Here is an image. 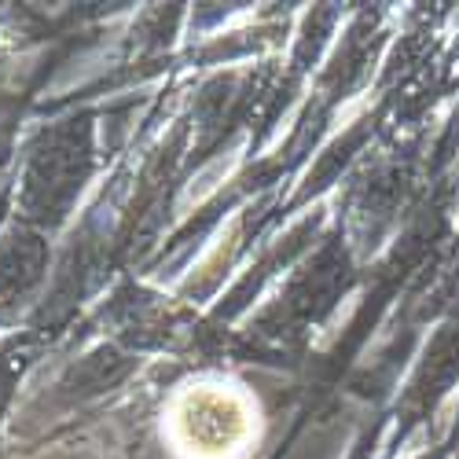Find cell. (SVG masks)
Returning a JSON list of instances; mask_svg holds the SVG:
<instances>
[{"mask_svg": "<svg viewBox=\"0 0 459 459\" xmlns=\"http://www.w3.org/2000/svg\"><path fill=\"white\" fill-rule=\"evenodd\" d=\"M41 264V247L37 239H12V247L0 250V294H15L22 290Z\"/></svg>", "mask_w": 459, "mask_h": 459, "instance_id": "6da1fadb", "label": "cell"}]
</instances>
